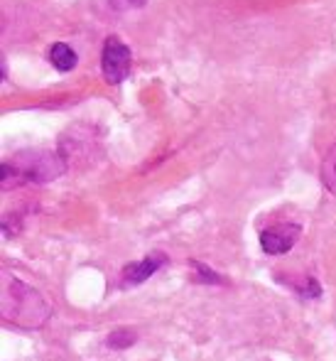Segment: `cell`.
Instances as JSON below:
<instances>
[{"mask_svg":"<svg viewBox=\"0 0 336 361\" xmlns=\"http://www.w3.org/2000/svg\"><path fill=\"white\" fill-rule=\"evenodd\" d=\"M137 339V334L133 332V329L128 327H120V329H113V332L108 334V347L111 349H125V347H133Z\"/></svg>","mask_w":336,"mask_h":361,"instance_id":"obj_8","label":"cell"},{"mask_svg":"<svg viewBox=\"0 0 336 361\" xmlns=\"http://www.w3.org/2000/svg\"><path fill=\"white\" fill-rule=\"evenodd\" d=\"M192 266H194L197 273H199V283H216V286H223V283H226L218 273H213L209 266H204L201 261H192Z\"/></svg>","mask_w":336,"mask_h":361,"instance_id":"obj_9","label":"cell"},{"mask_svg":"<svg viewBox=\"0 0 336 361\" xmlns=\"http://www.w3.org/2000/svg\"><path fill=\"white\" fill-rule=\"evenodd\" d=\"M130 64H133V54L130 47L118 37L111 35L104 42V52H101V72L108 84H123L130 74Z\"/></svg>","mask_w":336,"mask_h":361,"instance_id":"obj_3","label":"cell"},{"mask_svg":"<svg viewBox=\"0 0 336 361\" xmlns=\"http://www.w3.org/2000/svg\"><path fill=\"white\" fill-rule=\"evenodd\" d=\"M111 3H118V0H111ZM125 5H135V8H140V5H145V0H125Z\"/></svg>","mask_w":336,"mask_h":361,"instance_id":"obj_10","label":"cell"},{"mask_svg":"<svg viewBox=\"0 0 336 361\" xmlns=\"http://www.w3.org/2000/svg\"><path fill=\"white\" fill-rule=\"evenodd\" d=\"M64 172V160L49 150H25L3 162V190L13 185H44Z\"/></svg>","mask_w":336,"mask_h":361,"instance_id":"obj_1","label":"cell"},{"mask_svg":"<svg viewBox=\"0 0 336 361\" xmlns=\"http://www.w3.org/2000/svg\"><path fill=\"white\" fill-rule=\"evenodd\" d=\"M167 256L162 251H155L150 256H145L142 261H135V263H128L120 273V281H123V288H130V286H140L145 283L152 273H157L162 266H165Z\"/></svg>","mask_w":336,"mask_h":361,"instance_id":"obj_5","label":"cell"},{"mask_svg":"<svg viewBox=\"0 0 336 361\" xmlns=\"http://www.w3.org/2000/svg\"><path fill=\"white\" fill-rule=\"evenodd\" d=\"M299 224H278V226H270L261 233V248L268 256H282V253L292 251L294 243L299 241Z\"/></svg>","mask_w":336,"mask_h":361,"instance_id":"obj_4","label":"cell"},{"mask_svg":"<svg viewBox=\"0 0 336 361\" xmlns=\"http://www.w3.org/2000/svg\"><path fill=\"white\" fill-rule=\"evenodd\" d=\"M49 302L35 288L25 286L20 281H13L5 290L3 314L5 319L20 324V327H42L49 317Z\"/></svg>","mask_w":336,"mask_h":361,"instance_id":"obj_2","label":"cell"},{"mask_svg":"<svg viewBox=\"0 0 336 361\" xmlns=\"http://www.w3.org/2000/svg\"><path fill=\"white\" fill-rule=\"evenodd\" d=\"M322 182L332 195H336V143L322 162Z\"/></svg>","mask_w":336,"mask_h":361,"instance_id":"obj_7","label":"cell"},{"mask_svg":"<svg viewBox=\"0 0 336 361\" xmlns=\"http://www.w3.org/2000/svg\"><path fill=\"white\" fill-rule=\"evenodd\" d=\"M49 62H52V67L57 72H71L76 67V62H79V57L67 42H54L49 47Z\"/></svg>","mask_w":336,"mask_h":361,"instance_id":"obj_6","label":"cell"}]
</instances>
